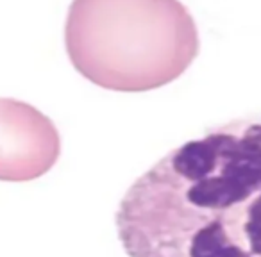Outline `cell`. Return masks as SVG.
Masks as SVG:
<instances>
[{"label":"cell","mask_w":261,"mask_h":257,"mask_svg":"<svg viewBox=\"0 0 261 257\" xmlns=\"http://www.w3.org/2000/svg\"><path fill=\"white\" fill-rule=\"evenodd\" d=\"M115 223L129 257H261V116L170 150L127 189Z\"/></svg>","instance_id":"obj_1"},{"label":"cell","mask_w":261,"mask_h":257,"mask_svg":"<svg viewBox=\"0 0 261 257\" xmlns=\"http://www.w3.org/2000/svg\"><path fill=\"white\" fill-rule=\"evenodd\" d=\"M65 47L73 68L95 86L138 93L179 79L200 40L181 0H72Z\"/></svg>","instance_id":"obj_2"},{"label":"cell","mask_w":261,"mask_h":257,"mask_svg":"<svg viewBox=\"0 0 261 257\" xmlns=\"http://www.w3.org/2000/svg\"><path fill=\"white\" fill-rule=\"evenodd\" d=\"M59 152V132L47 115L22 100L0 98V181L40 179Z\"/></svg>","instance_id":"obj_3"}]
</instances>
